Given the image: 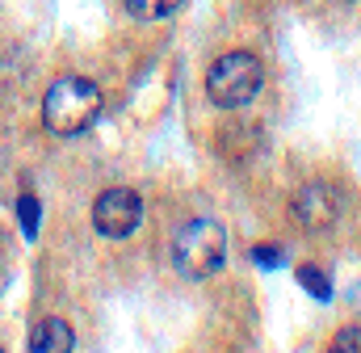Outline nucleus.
<instances>
[{
    "instance_id": "nucleus-4",
    "label": "nucleus",
    "mask_w": 361,
    "mask_h": 353,
    "mask_svg": "<svg viewBox=\"0 0 361 353\" xmlns=\"http://www.w3.org/2000/svg\"><path fill=\"white\" fill-rule=\"evenodd\" d=\"M139 223H143V198L135 189L118 185V189H105L92 202V227L105 240H126V236L139 232Z\"/></svg>"
},
{
    "instance_id": "nucleus-9",
    "label": "nucleus",
    "mask_w": 361,
    "mask_h": 353,
    "mask_svg": "<svg viewBox=\"0 0 361 353\" xmlns=\"http://www.w3.org/2000/svg\"><path fill=\"white\" fill-rule=\"evenodd\" d=\"M17 219H21V236L34 240V236H38V198H34V193H21V202H17Z\"/></svg>"
},
{
    "instance_id": "nucleus-7",
    "label": "nucleus",
    "mask_w": 361,
    "mask_h": 353,
    "mask_svg": "<svg viewBox=\"0 0 361 353\" xmlns=\"http://www.w3.org/2000/svg\"><path fill=\"white\" fill-rule=\"evenodd\" d=\"M294 277H298V286H302L311 299H319V303H332V277H328L319 265H298V269H294Z\"/></svg>"
},
{
    "instance_id": "nucleus-3",
    "label": "nucleus",
    "mask_w": 361,
    "mask_h": 353,
    "mask_svg": "<svg viewBox=\"0 0 361 353\" xmlns=\"http://www.w3.org/2000/svg\"><path fill=\"white\" fill-rule=\"evenodd\" d=\"M261 88H265V64L252 51H227L206 72V97L219 109H240V105L257 101Z\"/></svg>"
},
{
    "instance_id": "nucleus-11",
    "label": "nucleus",
    "mask_w": 361,
    "mask_h": 353,
    "mask_svg": "<svg viewBox=\"0 0 361 353\" xmlns=\"http://www.w3.org/2000/svg\"><path fill=\"white\" fill-rule=\"evenodd\" d=\"M336 353H361V328H341L336 341H332Z\"/></svg>"
},
{
    "instance_id": "nucleus-2",
    "label": "nucleus",
    "mask_w": 361,
    "mask_h": 353,
    "mask_svg": "<svg viewBox=\"0 0 361 353\" xmlns=\"http://www.w3.org/2000/svg\"><path fill=\"white\" fill-rule=\"evenodd\" d=\"M173 265L180 277L206 282L227 265V232L219 219H189L173 240Z\"/></svg>"
},
{
    "instance_id": "nucleus-6",
    "label": "nucleus",
    "mask_w": 361,
    "mask_h": 353,
    "mask_svg": "<svg viewBox=\"0 0 361 353\" xmlns=\"http://www.w3.org/2000/svg\"><path fill=\"white\" fill-rule=\"evenodd\" d=\"M30 349L34 353H72L76 349V337H72L68 320L47 316V320L34 324V333H30Z\"/></svg>"
},
{
    "instance_id": "nucleus-8",
    "label": "nucleus",
    "mask_w": 361,
    "mask_h": 353,
    "mask_svg": "<svg viewBox=\"0 0 361 353\" xmlns=\"http://www.w3.org/2000/svg\"><path fill=\"white\" fill-rule=\"evenodd\" d=\"M180 8V0H126V13L139 21H164Z\"/></svg>"
},
{
    "instance_id": "nucleus-1",
    "label": "nucleus",
    "mask_w": 361,
    "mask_h": 353,
    "mask_svg": "<svg viewBox=\"0 0 361 353\" xmlns=\"http://www.w3.org/2000/svg\"><path fill=\"white\" fill-rule=\"evenodd\" d=\"M101 118V88L85 76H59L42 97V126L55 139H76Z\"/></svg>"
},
{
    "instance_id": "nucleus-10",
    "label": "nucleus",
    "mask_w": 361,
    "mask_h": 353,
    "mask_svg": "<svg viewBox=\"0 0 361 353\" xmlns=\"http://www.w3.org/2000/svg\"><path fill=\"white\" fill-rule=\"evenodd\" d=\"M252 261L261 265V269H277V265L286 261V253H281L277 244H257V249H252Z\"/></svg>"
},
{
    "instance_id": "nucleus-5",
    "label": "nucleus",
    "mask_w": 361,
    "mask_h": 353,
    "mask_svg": "<svg viewBox=\"0 0 361 353\" xmlns=\"http://www.w3.org/2000/svg\"><path fill=\"white\" fill-rule=\"evenodd\" d=\"M294 223L311 236L319 232H332L336 219H341V189L332 181H307L298 193H294Z\"/></svg>"
}]
</instances>
